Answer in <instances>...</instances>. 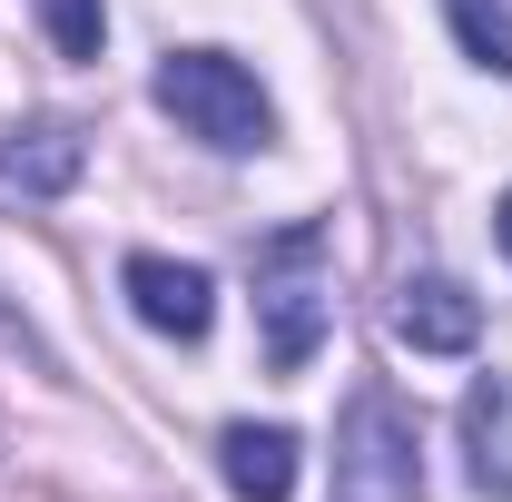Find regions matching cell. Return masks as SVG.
Segmentation results:
<instances>
[{
  "label": "cell",
  "instance_id": "10",
  "mask_svg": "<svg viewBox=\"0 0 512 502\" xmlns=\"http://www.w3.org/2000/svg\"><path fill=\"white\" fill-rule=\"evenodd\" d=\"M40 30L60 60H99L109 50V0H40Z\"/></svg>",
  "mask_w": 512,
  "mask_h": 502
},
{
  "label": "cell",
  "instance_id": "7",
  "mask_svg": "<svg viewBox=\"0 0 512 502\" xmlns=\"http://www.w3.org/2000/svg\"><path fill=\"white\" fill-rule=\"evenodd\" d=\"M463 473L483 502H512V384L503 375H473V394H463Z\"/></svg>",
  "mask_w": 512,
  "mask_h": 502
},
{
  "label": "cell",
  "instance_id": "2",
  "mask_svg": "<svg viewBox=\"0 0 512 502\" xmlns=\"http://www.w3.org/2000/svg\"><path fill=\"white\" fill-rule=\"evenodd\" d=\"M335 502H424V434L394 384H355L335 424Z\"/></svg>",
  "mask_w": 512,
  "mask_h": 502
},
{
  "label": "cell",
  "instance_id": "11",
  "mask_svg": "<svg viewBox=\"0 0 512 502\" xmlns=\"http://www.w3.org/2000/svg\"><path fill=\"white\" fill-rule=\"evenodd\" d=\"M0 345H20V355H40V335H30V325H20L10 306H0Z\"/></svg>",
  "mask_w": 512,
  "mask_h": 502
},
{
  "label": "cell",
  "instance_id": "4",
  "mask_svg": "<svg viewBox=\"0 0 512 502\" xmlns=\"http://www.w3.org/2000/svg\"><path fill=\"white\" fill-rule=\"evenodd\" d=\"M119 286H128V306H138V325H148V335L197 345V335L217 325V276H207V266H188V256L138 247V256L119 266Z\"/></svg>",
  "mask_w": 512,
  "mask_h": 502
},
{
  "label": "cell",
  "instance_id": "6",
  "mask_svg": "<svg viewBox=\"0 0 512 502\" xmlns=\"http://www.w3.org/2000/svg\"><path fill=\"white\" fill-rule=\"evenodd\" d=\"M79 168H89L79 119H20L10 138H0V188L10 197H69Z\"/></svg>",
  "mask_w": 512,
  "mask_h": 502
},
{
  "label": "cell",
  "instance_id": "1",
  "mask_svg": "<svg viewBox=\"0 0 512 502\" xmlns=\"http://www.w3.org/2000/svg\"><path fill=\"white\" fill-rule=\"evenodd\" d=\"M148 89H158V109L188 128V138H207L217 158H247V148L276 138V99H266V79H256L247 60H227V50H168Z\"/></svg>",
  "mask_w": 512,
  "mask_h": 502
},
{
  "label": "cell",
  "instance_id": "9",
  "mask_svg": "<svg viewBox=\"0 0 512 502\" xmlns=\"http://www.w3.org/2000/svg\"><path fill=\"white\" fill-rule=\"evenodd\" d=\"M444 20L483 79H512V0H444Z\"/></svg>",
  "mask_w": 512,
  "mask_h": 502
},
{
  "label": "cell",
  "instance_id": "12",
  "mask_svg": "<svg viewBox=\"0 0 512 502\" xmlns=\"http://www.w3.org/2000/svg\"><path fill=\"white\" fill-rule=\"evenodd\" d=\"M493 227H503V256H512V197H503V217H493Z\"/></svg>",
  "mask_w": 512,
  "mask_h": 502
},
{
  "label": "cell",
  "instance_id": "5",
  "mask_svg": "<svg viewBox=\"0 0 512 502\" xmlns=\"http://www.w3.org/2000/svg\"><path fill=\"white\" fill-rule=\"evenodd\" d=\"M394 335H404L414 355H473L483 306H473L463 276H404V286H394Z\"/></svg>",
  "mask_w": 512,
  "mask_h": 502
},
{
  "label": "cell",
  "instance_id": "8",
  "mask_svg": "<svg viewBox=\"0 0 512 502\" xmlns=\"http://www.w3.org/2000/svg\"><path fill=\"white\" fill-rule=\"evenodd\" d=\"M217 473L247 502H286L296 493V434H286V424H227V434H217Z\"/></svg>",
  "mask_w": 512,
  "mask_h": 502
},
{
  "label": "cell",
  "instance_id": "3",
  "mask_svg": "<svg viewBox=\"0 0 512 502\" xmlns=\"http://www.w3.org/2000/svg\"><path fill=\"white\" fill-rule=\"evenodd\" d=\"M316 256H325V227H286L256 256V325H266V365L276 375H306L325 325H335V296L316 286Z\"/></svg>",
  "mask_w": 512,
  "mask_h": 502
}]
</instances>
